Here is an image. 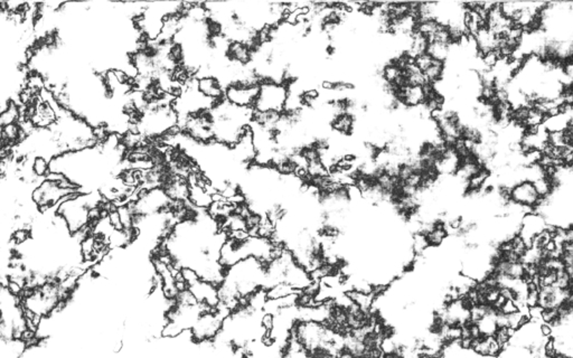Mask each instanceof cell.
I'll list each match as a JSON object with an SVG mask.
<instances>
[{
    "label": "cell",
    "mask_w": 573,
    "mask_h": 358,
    "mask_svg": "<svg viewBox=\"0 0 573 358\" xmlns=\"http://www.w3.org/2000/svg\"><path fill=\"white\" fill-rule=\"evenodd\" d=\"M332 131L344 137H349L354 134L356 128V118L348 112L340 113L335 116L331 122Z\"/></svg>",
    "instance_id": "cell-7"
},
{
    "label": "cell",
    "mask_w": 573,
    "mask_h": 358,
    "mask_svg": "<svg viewBox=\"0 0 573 358\" xmlns=\"http://www.w3.org/2000/svg\"><path fill=\"white\" fill-rule=\"evenodd\" d=\"M288 98V88L285 83L272 81H262L260 84L259 95L253 106L254 110L261 112H280L285 110Z\"/></svg>",
    "instance_id": "cell-1"
},
{
    "label": "cell",
    "mask_w": 573,
    "mask_h": 358,
    "mask_svg": "<svg viewBox=\"0 0 573 358\" xmlns=\"http://www.w3.org/2000/svg\"><path fill=\"white\" fill-rule=\"evenodd\" d=\"M197 88L202 94L207 96L209 99L217 102L225 99V90L221 85L219 79L215 78L214 76L197 78Z\"/></svg>",
    "instance_id": "cell-6"
},
{
    "label": "cell",
    "mask_w": 573,
    "mask_h": 358,
    "mask_svg": "<svg viewBox=\"0 0 573 358\" xmlns=\"http://www.w3.org/2000/svg\"><path fill=\"white\" fill-rule=\"evenodd\" d=\"M540 332H541V335L544 338L553 337V328H552V326H550L549 323L541 322L540 323Z\"/></svg>",
    "instance_id": "cell-10"
},
{
    "label": "cell",
    "mask_w": 573,
    "mask_h": 358,
    "mask_svg": "<svg viewBox=\"0 0 573 358\" xmlns=\"http://www.w3.org/2000/svg\"><path fill=\"white\" fill-rule=\"evenodd\" d=\"M548 222L544 216L537 212H532L526 214L521 222L519 235L526 242L529 247L531 246L532 241L540 233L548 229Z\"/></svg>",
    "instance_id": "cell-5"
},
{
    "label": "cell",
    "mask_w": 573,
    "mask_h": 358,
    "mask_svg": "<svg viewBox=\"0 0 573 358\" xmlns=\"http://www.w3.org/2000/svg\"><path fill=\"white\" fill-rule=\"evenodd\" d=\"M261 84V83H260ZM260 84L236 82L225 89V100L241 107H252L259 95Z\"/></svg>",
    "instance_id": "cell-2"
},
{
    "label": "cell",
    "mask_w": 573,
    "mask_h": 358,
    "mask_svg": "<svg viewBox=\"0 0 573 358\" xmlns=\"http://www.w3.org/2000/svg\"><path fill=\"white\" fill-rule=\"evenodd\" d=\"M413 61L414 64L419 67V70L423 73V75L429 84L435 85L444 78L446 72L445 62L433 59L428 53L420 55L419 58Z\"/></svg>",
    "instance_id": "cell-4"
},
{
    "label": "cell",
    "mask_w": 573,
    "mask_h": 358,
    "mask_svg": "<svg viewBox=\"0 0 573 358\" xmlns=\"http://www.w3.org/2000/svg\"><path fill=\"white\" fill-rule=\"evenodd\" d=\"M49 160H47L46 158L41 157V156H36V158H34L33 160V172L35 174L38 178H46L48 174L50 173L49 170Z\"/></svg>",
    "instance_id": "cell-9"
},
{
    "label": "cell",
    "mask_w": 573,
    "mask_h": 358,
    "mask_svg": "<svg viewBox=\"0 0 573 358\" xmlns=\"http://www.w3.org/2000/svg\"><path fill=\"white\" fill-rule=\"evenodd\" d=\"M253 52L254 50L244 43L231 42L226 56L233 63L247 66L252 62Z\"/></svg>",
    "instance_id": "cell-8"
},
{
    "label": "cell",
    "mask_w": 573,
    "mask_h": 358,
    "mask_svg": "<svg viewBox=\"0 0 573 358\" xmlns=\"http://www.w3.org/2000/svg\"><path fill=\"white\" fill-rule=\"evenodd\" d=\"M509 198L510 202L533 212H535L536 208L543 202L541 196L538 195L534 184L527 180L521 181L517 185H515L513 188H510Z\"/></svg>",
    "instance_id": "cell-3"
}]
</instances>
